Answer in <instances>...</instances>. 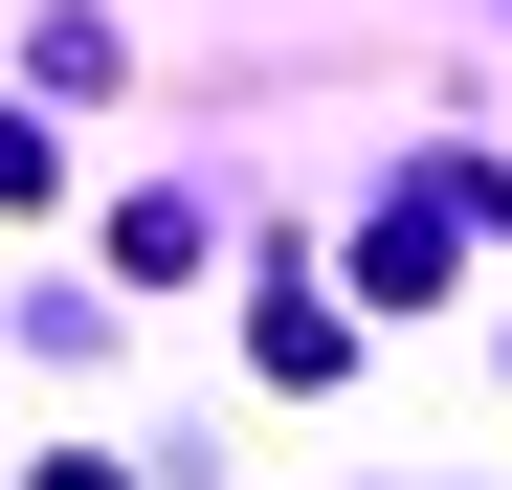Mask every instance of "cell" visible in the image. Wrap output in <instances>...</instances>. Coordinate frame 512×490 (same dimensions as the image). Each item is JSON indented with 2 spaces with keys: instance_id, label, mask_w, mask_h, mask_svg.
I'll return each instance as SVG.
<instances>
[{
  "instance_id": "obj_1",
  "label": "cell",
  "mask_w": 512,
  "mask_h": 490,
  "mask_svg": "<svg viewBox=\"0 0 512 490\" xmlns=\"http://www.w3.org/2000/svg\"><path fill=\"white\" fill-rule=\"evenodd\" d=\"M245 357H268L290 401H334V379H357V312H334V290L290 268V245H268V268H245Z\"/></svg>"
},
{
  "instance_id": "obj_2",
  "label": "cell",
  "mask_w": 512,
  "mask_h": 490,
  "mask_svg": "<svg viewBox=\"0 0 512 490\" xmlns=\"http://www.w3.org/2000/svg\"><path fill=\"white\" fill-rule=\"evenodd\" d=\"M45 490H134V468H112V446H67V468H45Z\"/></svg>"
}]
</instances>
